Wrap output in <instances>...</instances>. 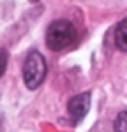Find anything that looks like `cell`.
Returning a JSON list of instances; mask_svg holds the SVG:
<instances>
[{"mask_svg": "<svg viewBox=\"0 0 127 132\" xmlns=\"http://www.w3.org/2000/svg\"><path fill=\"white\" fill-rule=\"evenodd\" d=\"M88 108H90V93H80V95L73 97L69 101V104H67V111L71 114L73 122L76 123L85 118Z\"/></svg>", "mask_w": 127, "mask_h": 132, "instance_id": "obj_3", "label": "cell"}, {"mask_svg": "<svg viewBox=\"0 0 127 132\" xmlns=\"http://www.w3.org/2000/svg\"><path fill=\"white\" fill-rule=\"evenodd\" d=\"M115 132H127V111H122L115 120Z\"/></svg>", "mask_w": 127, "mask_h": 132, "instance_id": "obj_5", "label": "cell"}, {"mask_svg": "<svg viewBox=\"0 0 127 132\" xmlns=\"http://www.w3.org/2000/svg\"><path fill=\"white\" fill-rule=\"evenodd\" d=\"M46 71H48V67H46L44 56L39 51H30L23 63V81L27 85V88H30V90L39 88L46 78Z\"/></svg>", "mask_w": 127, "mask_h": 132, "instance_id": "obj_2", "label": "cell"}, {"mask_svg": "<svg viewBox=\"0 0 127 132\" xmlns=\"http://www.w3.org/2000/svg\"><path fill=\"white\" fill-rule=\"evenodd\" d=\"M76 39V28L69 20H55L46 30V46L51 51L69 48Z\"/></svg>", "mask_w": 127, "mask_h": 132, "instance_id": "obj_1", "label": "cell"}, {"mask_svg": "<svg viewBox=\"0 0 127 132\" xmlns=\"http://www.w3.org/2000/svg\"><path fill=\"white\" fill-rule=\"evenodd\" d=\"M5 69H7V51L0 50V78L4 76Z\"/></svg>", "mask_w": 127, "mask_h": 132, "instance_id": "obj_6", "label": "cell"}, {"mask_svg": "<svg viewBox=\"0 0 127 132\" xmlns=\"http://www.w3.org/2000/svg\"><path fill=\"white\" fill-rule=\"evenodd\" d=\"M32 2H39V0H32Z\"/></svg>", "mask_w": 127, "mask_h": 132, "instance_id": "obj_7", "label": "cell"}, {"mask_svg": "<svg viewBox=\"0 0 127 132\" xmlns=\"http://www.w3.org/2000/svg\"><path fill=\"white\" fill-rule=\"evenodd\" d=\"M113 37H115L116 50L122 51V53H127V18H125V20H122L115 27V34H113Z\"/></svg>", "mask_w": 127, "mask_h": 132, "instance_id": "obj_4", "label": "cell"}]
</instances>
